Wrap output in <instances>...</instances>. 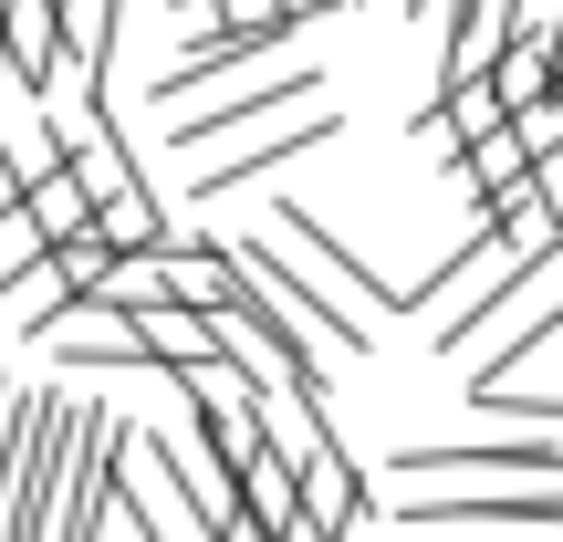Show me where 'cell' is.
I'll return each instance as SVG.
<instances>
[{
  "label": "cell",
  "instance_id": "cell-16",
  "mask_svg": "<svg viewBox=\"0 0 563 542\" xmlns=\"http://www.w3.org/2000/svg\"><path fill=\"white\" fill-rule=\"evenodd\" d=\"M11 439H21V386L0 376V469H11Z\"/></svg>",
  "mask_w": 563,
  "mask_h": 542
},
{
  "label": "cell",
  "instance_id": "cell-6",
  "mask_svg": "<svg viewBox=\"0 0 563 542\" xmlns=\"http://www.w3.org/2000/svg\"><path fill=\"white\" fill-rule=\"evenodd\" d=\"M302 95H323V84L302 74V63H272V74L230 84L220 104H188V95H178V115H167V146H178V157H199V146L241 136V125H262V115H282V104H302Z\"/></svg>",
  "mask_w": 563,
  "mask_h": 542
},
{
  "label": "cell",
  "instance_id": "cell-15",
  "mask_svg": "<svg viewBox=\"0 0 563 542\" xmlns=\"http://www.w3.org/2000/svg\"><path fill=\"white\" fill-rule=\"evenodd\" d=\"M418 542H439V532H418ZM470 542H563V522H511V532H470Z\"/></svg>",
  "mask_w": 563,
  "mask_h": 542
},
{
  "label": "cell",
  "instance_id": "cell-1",
  "mask_svg": "<svg viewBox=\"0 0 563 542\" xmlns=\"http://www.w3.org/2000/svg\"><path fill=\"white\" fill-rule=\"evenodd\" d=\"M220 262H230V281H241V292L262 302V313H272L292 344H323V355H365L376 313L334 302V292H323V272H313V262H292L272 230H241V241H220Z\"/></svg>",
  "mask_w": 563,
  "mask_h": 542
},
{
  "label": "cell",
  "instance_id": "cell-8",
  "mask_svg": "<svg viewBox=\"0 0 563 542\" xmlns=\"http://www.w3.org/2000/svg\"><path fill=\"white\" fill-rule=\"evenodd\" d=\"M115 407H95L74 439V460H63V490H53V522H42V542H104V522H115Z\"/></svg>",
  "mask_w": 563,
  "mask_h": 542
},
{
  "label": "cell",
  "instance_id": "cell-5",
  "mask_svg": "<svg viewBox=\"0 0 563 542\" xmlns=\"http://www.w3.org/2000/svg\"><path fill=\"white\" fill-rule=\"evenodd\" d=\"M251 146H230V157H209L199 178H188V199H230V188H251V178H272V167H292V157H313L323 136H344V104H323V95H302V104H282V115L262 125H241Z\"/></svg>",
  "mask_w": 563,
  "mask_h": 542
},
{
  "label": "cell",
  "instance_id": "cell-4",
  "mask_svg": "<svg viewBox=\"0 0 563 542\" xmlns=\"http://www.w3.org/2000/svg\"><path fill=\"white\" fill-rule=\"evenodd\" d=\"M470 407H481V418H511V428H563V313L532 323V334H511L501 355H481Z\"/></svg>",
  "mask_w": 563,
  "mask_h": 542
},
{
  "label": "cell",
  "instance_id": "cell-11",
  "mask_svg": "<svg viewBox=\"0 0 563 542\" xmlns=\"http://www.w3.org/2000/svg\"><path fill=\"white\" fill-rule=\"evenodd\" d=\"M63 74V11L53 0H0V84L42 95Z\"/></svg>",
  "mask_w": 563,
  "mask_h": 542
},
{
  "label": "cell",
  "instance_id": "cell-17",
  "mask_svg": "<svg viewBox=\"0 0 563 542\" xmlns=\"http://www.w3.org/2000/svg\"><path fill=\"white\" fill-rule=\"evenodd\" d=\"M272 11H282V21H334L344 0H272Z\"/></svg>",
  "mask_w": 563,
  "mask_h": 542
},
{
  "label": "cell",
  "instance_id": "cell-3",
  "mask_svg": "<svg viewBox=\"0 0 563 542\" xmlns=\"http://www.w3.org/2000/svg\"><path fill=\"white\" fill-rule=\"evenodd\" d=\"M115 511L136 522V542H209V522H199V501L178 490V469H167V439L146 418H115Z\"/></svg>",
  "mask_w": 563,
  "mask_h": 542
},
{
  "label": "cell",
  "instance_id": "cell-12",
  "mask_svg": "<svg viewBox=\"0 0 563 542\" xmlns=\"http://www.w3.org/2000/svg\"><path fill=\"white\" fill-rule=\"evenodd\" d=\"M95 241L104 251H157L167 241V199H157V188H115V199H95Z\"/></svg>",
  "mask_w": 563,
  "mask_h": 542
},
{
  "label": "cell",
  "instance_id": "cell-2",
  "mask_svg": "<svg viewBox=\"0 0 563 542\" xmlns=\"http://www.w3.org/2000/svg\"><path fill=\"white\" fill-rule=\"evenodd\" d=\"M397 480H418V490H563V449H553V428H522V439H418V449H397Z\"/></svg>",
  "mask_w": 563,
  "mask_h": 542
},
{
  "label": "cell",
  "instance_id": "cell-10",
  "mask_svg": "<svg viewBox=\"0 0 563 542\" xmlns=\"http://www.w3.org/2000/svg\"><path fill=\"white\" fill-rule=\"evenodd\" d=\"M272 241L292 251V262L334 272V292L355 302V313H397V281H386V272H365V251H344V241H334V230H323L302 199H272Z\"/></svg>",
  "mask_w": 563,
  "mask_h": 542
},
{
  "label": "cell",
  "instance_id": "cell-7",
  "mask_svg": "<svg viewBox=\"0 0 563 542\" xmlns=\"http://www.w3.org/2000/svg\"><path fill=\"white\" fill-rule=\"evenodd\" d=\"M407 532H511V522H563V490H418L397 480Z\"/></svg>",
  "mask_w": 563,
  "mask_h": 542
},
{
  "label": "cell",
  "instance_id": "cell-14",
  "mask_svg": "<svg viewBox=\"0 0 563 542\" xmlns=\"http://www.w3.org/2000/svg\"><path fill=\"white\" fill-rule=\"evenodd\" d=\"M32 251H42V230H32V209H21L11 188H0V272H21V262H32Z\"/></svg>",
  "mask_w": 563,
  "mask_h": 542
},
{
  "label": "cell",
  "instance_id": "cell-13",
  "mask_svg": "<svg viewBox=\"0 0 563 542\" xmlns=\"http://www.w3.org/2000/svg\"><path fill=\"white\" fill-rule=\"evenodd\" d=\"M501 125H511V136H522V157H553V146H563V104H553V95H532V104H511Z\"/></svg>",
  "mask_w": 563,
  "mask_h": 542
},
{
  "label": "cell",
  "instance_id": "cell-9",
  "mask_svg": "<svg viewBox=\"0 0 563 542\" xmlns=\"http://www.w3.org/2000/svg\"><path fill=\"white\" fill-rule=\"evenodd\" d=\"M292 511H302L313 532L355 542V522H365V469L344 460L334 428H302V439H292Z\"/></svg>",
  "mask_w": 563,
  "mask_h": 542
}]
</instances>
